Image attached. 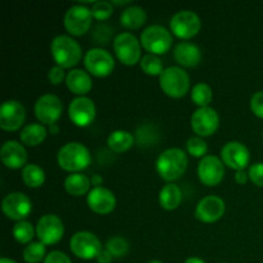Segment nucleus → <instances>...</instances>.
Instances as JSON below:
<instances>
[{"label": "nucleus", "instance_id": "obj_1", "mask_svg": "<svg viewBox=\"0 0 263 263\" xmlns=\"http://www.w3.org/2000/svg\"><path fill=\"white\" fill-rule=\"evenodd\" d=\"M187 168V156L180 148H168L159 154L156 162V170L161 179L171 184L180 179Z\"/></svg>", "mask_w": 263, "mask_h": 263}, {"label": "nucleus", "instance_id": "obj_2", "mask_svg": "<svg viewBox=\"0 0 263 263\" xmlns=\"http://www.w3.org/2000/svg\"><path fill=\"white\" fill-rule=\"evenodd\" d=\"M57 162L62 170L71 174H79L82 170H86L91 163L90 152L84 144L71 141L59 149L57 154Z\"/></svg>", "mask_w": 263, "mask_h": 263}, {"label": "nucleus", "instance_id": "obj_3", "mask_svg": "<svg viewBox=\"0 0 263 263\" xmlns=\"http://www.w3.org/2000/svg\"><path fill=\"white\" fill-rule=\"evenodd\" d=\"M50 53L57 66L63 69L73 68L82 58V49L73 37L67 35H58L50 44Z\"/></svg>", "mask_w": 263, "mask_h": 263}, {"label": "nucleus", "instance_id": "obj_4", "mask_svg": "<svg viewBox=\"0 0 263 263\" xmlns=\"http://www.w3.org/2000/svg\"><path fill=\"white\" fill-rule=\"evenodd\" d=\"M159 86L167 97L180 99L189 91L190 77L181 67H167L159 76Z\"/></svg>", "mask_w": 263, "mask_h": 263}, {"label": "nucleus", "instance_id": "obj_5", "mask_svg": "<svg viewBox=\"0 0 263 263\" xmlns=\"http://www.w3.org/2000/svg\"><path fill=\"white\" fill-rule=\"evenodd\" d=\"M171 32L166 27L159 25H153L146 27L140 35V44L149 54L162 55L166 54L172 46Z\"/></svg>", "mask_w": 263, "mask_h": 263}, {"label": "nucleus", "instance_id": "obj_6", "mask_svg": "<svg viewBox=\"0 0 263 263\" xmlns=\"http://www.w3.org/2000/svg\"><path fill=\"white\" fill-rule=\"evenodd\" d=\"M141 44L130 32L118 33L113 41V50L118 61L125 66H135L141 61Z\"/></svg>", "mask_w": 263, "mask_h": 263}, {"label": "nucleus", "instance_id": "obj_7", "mask_svg": "<svg viewBox=\"0 0 263 263\" xmlns=\"http://www.w3.org/2000/svg\"><path fill=\"white\" fill-rule=\"evenodd\" d=\"M69 249L77 258L90 261L94 258L97 259L103 247L95 234L90 231H79L69 240Z\"/></svg>", "mask_w": 263, "mask_h": 263}, {"label": "nucleus", "instance_id": "obj_8", "mask_svg": "<svg viewBox=\"0 0 263 263\" xmlns=\"http://www.w3.org/2000/svg\"><path fill=\"white\" fill-rule=\"evenodd\" d=\"M84 64L86 71L98 79L109 76L116 66L112 54L102 48H92L87 50L84 57Z\"/></svg>", "mask_w": 263, "mask_h": 263}, {"label": "nucleus", "instance_id": "obj_9", "mask_svg": "<svg viewBox=\"0 0 263 263\" xmlns=\"http://www.w3.org/2000/svg\"><path fill=\"white\" fill-rule=\"evenodd\" d=\"M92 18L94 17L90 8L84 4H76L64 14V28L72 36H82L91 27Z\"/></svg>", "mask_w": 263, "mask_h": 263}, {"label": "nucleus", "instance_id": "obj_10", "mask_svg": "<svg viewBox=\"0 0 263 263\" xmlns=\"http://www.w3.org/2000/svg\"><path fill=\"white\" fill-rule=\"evenodd\" d=\"M171 32L181 40H189L198 35L202 27L199 15L192 10H180L170 21Z\"/></svg>", "mask_w": 263, "mask_h": 263}, {"label": "nucleus", "instance_id": "obj_11", "mask_svg": "<svg viewBox=\"0 0 263 263\" xmlns=\"http://www.w3.org/2000/svg\"><path fill=\"white\" fill-rule=\"evenodd\" d=\"M63 112L61 99L54 94L41 95L35 103V116L41 125H55Z\"/></svg>", "mask_w": 263, "mask_h": 263}, {"label": "nucleus", "instance_id": "obj_12", "mask_svg": "<svg viewBox=\"0 0 263 263\" xmlns=\"http://www.w3.org/2000/svg\"><path fill=\"white\" fill-rule=\"evenodd\" d=\"M64 235L63 221L57 215H44L36 223V236L45 246H54Z\"/></svg>", "mask_w": 263, "mask_h": 263}, {"label": "nucleus", "instance_id": "obj_13", "mask_svg": "<svg viewBox=\"0 0 263 263\" xmlns=\"http://www.w3.org/2000/svg\"><path fill=\"white\" fill-rule=\"evenodd\" d=\"M2 208L4 215L9 220L20 222V221H25V218L30 216L31 211H32V203L26 194L14 192L5 195L2 203Z\"/></svg>", "mask_w": 263, "mask_h": 263}, {"label": "nucleus", "instance_id": "obj_14", "mask_svg": "<svg viewBox=\"0 0 263 263\" xmlns=\"http://www.w3.org/2000/svg\"><path fill=\"white\" fill-rule=\"evenodd\" d=\"M97 116L94 102L87 97H77L69 103L68 117L77 127H87L91 125Z\"/></svg>", "mask_w": 263, "mask_h": 263}, {"label": "nucleus", "instance_id": "obj_15", "mask_svg": "<svg viewBox=\"0 0 263 263\" xmlns=\"http://www.w3.org/2000/svg\"><path fill=\"white\" fill-rule=\"evenodd\" d=\"M192 128L200 138L212 136L220 126V116L213 108H198L192 116Z\"/></svg>", "mask_w": 263, "mask_h": 263}, {"label": "nucleus", "instance_id": "obj_16", "mask_svg": "<svg viewBox=\"0 0 263 263\" xmlns=\"http://www.w3.org/2000/svg\"><path fill=\"white\" fill-rule=\"evenodd\" d=\"M221 161L235 171L246 170L251 161L249 149L240 141H229L221 149Z\"/></svg>", "mask_w": 263, "mask_h": 263}, {"label": "nucleus", "instance_id": "obj_17", "mask_svg": "<svg viewBox=\"0 0 263 263\" xmlns=\"http://www.w3.org/2000/svg\"><path fill=\"white\" fill-rule=\"evenodd\" d=\"M26 120V109L18 100H5L0 107V127L4 131H17Z\"/></svg>", "mask_w": 263, "mask_h": 263}, {"label": "nucleus", "instance_id": "obj_18", "mask_svg": "<svg viewBox=\"0 0 263 263\" xmlns=\"http://www.w3.org/2000/svg\"><path fill=\"white\" fill-rule=\"evenodd\" d=\"M225 176V164L218 157L205 156L198 164V177L205 186H217Z\"/></svg>", "mask_w": 263, "mask_h": 263}, {"label": "nucleus", "instance_id": "obj_19", "mask_svg": "<svg viewBox=\"0 0 263 263\" xmlns=\"http://www.w3.org/2000/svg\"><path fill=\"white\" fill-rule=\"evenodd\" d=\"M226 204L222 198L216 195L204 197L195 208V218L203 223H213L225 215Z\"/></svg>", "mask_w": 263, "mask_h": 263}, {"label": "nucleus", "instance_id": "obj_20", "mask_svg": "<svg viewBox=\"0 0 263 263\" xmlns=\"http://www.w3.org/2000/svg\"><path fill=\"white\" fill-rule=\"evenodd\" d=\"M86 203L90 210L97 215H109L116 208L115 194L109 189L104 186L92 187L87 194Z\"/></svg>", "mask_w": 263, "mask_h": 263}, {"label": "nucleus", "instance_id": "obj_21", "mask_svg": "<svg viewBox=\"0 0 263 263\" xmlns=\"http://www.w3.org/2000/svg\"><path fill=\"white\" fill-rule=\"evenodd\" d=\"M0 158L7 168L20 170L27 166V152L23 144L15 140H8L3 144Z\"/></svg>", "mask_w": 263, "mask_h": 263}, {"label": "nucleus", "instance_id": "obj_22", "mask_svg": "<svg viewBox=\"0 0 263 263\" xmlns=\"http://www.w3.org/2000/svg\"><path fill=\"white\" fill-rule=\"evenodd\" d=\"M175 61L179 66L185 68H194L202 61V51L199 46L189 41H181L175 46L174 50Z\"/></svg>", "mask_w": 263, "mask_h": 263}, {"label": "nucleus", "instance_id": "obj_23", "mask_svg": "<svg viewBox=\"0 0 263 263\" xmlns=\"http://www.w3.org/2000/svg\"><path fill=\"white\" fill-rule=\"evenodd\" d=\"M66 85L72 94L85 97L92 89V80L89 72L82 69H71L67 73Z\"/></svg>", "mask_w": 263, "mask_h": 263}, {"label": "nucleus", "instance_id": "obj_24", "mask_svg": "<svg viewBox=\"0 0 263 263\" xmlns=\"http://www.w3.org/2000/svg\"><path fill=\"white\" fill-rule=\"evenodd\" d=\"M120 22L127 30H139L146 22L145 10L138 5H130L121 13Z\"/></svg>", "mask_w": 263, "mask_h": 263}, {"label": "nucleus", "instance_id": "obj_25", "mask_svg": "<svg viewBox=\"0 0 263 263\" xmlns=\"http://www.w3.org/2000/svg\"><path fill=\"white\" fill-rule=\"evenodd\" d=\"M91 180L82 174H71L64 180V189L72 197H82L90 193Z\"/></svg>", "mask_w": 263, "mask_h": 263}, {"label": "nucleus", "instance_id": "obj_26", "mask_svg": "<svg viewBox=\"0 0 263 263\" xmlns=\"http://www.w3.org/2000/svg\"><path fill=\"white\" fill-rule=\"evenodd\" d=\"M48 130L41 123H30L21 130L20 139L26 146H37L46 139Z\"/></svg>", "mask_w": 263, "mask_h": 263}, {"label": "nucleus", "instance_id": "obj_27", "mask_svg": "<svg viewBox=\"0 0 263 263\" xmlns=\"http://www.w3.org/2000/svg\"><path fill=\"white\" fill-rule=\"evenodd\" d=\"M134 143H135V139L134 135L128 131L125 130H116L113 133H110V135L108 136L107 144L108 148L113 152V153H125L128 149L133 148Z\"/></svg>", "mask_w": 263, "mask_h": 263}, {"label": "nucleus", "instance_id": "obj_28", "mask_svg": "<svg viewBox=\"0 0 263 263\" xmlns=\"http://www.w3.org/2000/svg\"><path fill=\"white\" fill-rule=\"evenodd\" d=\"M182 200V192L177 185L167 184L159 193V204L163 210L174 211L179 208Z\"/></svg>", "mask_w": 263, "mask_h": 263}, {"label": "nucleus", "instance_id": "obj_29", "mask_svg": "<svg viewBox=\"0 0 263 263\" xmlns=\"http://www.w3.org/2000/svg\"><path fill=\"white\" fill-rule=\"evenodd\" d=\"M22 180L26 186L37 189L45 182V172L37 164L30 163L22 168Z\"/></svg>", "mask_w": 263, "mask_h": 263}, {"label": "nucleus", "instance_id": "obj_30", "mask_svg": "<svg viewBox=\"0 0 263 263\" xmlns=\"http://www.w3.org/2000/svg\"><path fill=\"white\" fill-rule=\"evenodd\" d=\"M12 234L17 243L28 246L30 243H32L33 236L36 235V228H33L32 223L28 221H20L13 226Z\"/></svg>", "mask_w": 263, "mask_h": 263}, {"label": "nucleus", "instance_id": "obj_31", "mask_svg": "<svg viewBox=\"0 0 263 263\" xmlns=\"http://www.w3.org/2000/svg\"><path fill=\"white\" fill-rule=\"evenodd\" d=\"M213 99V91L205 82H199L192 89V100L199 108L210 107Z\"/></svg>", "mask_w": 263, "mask_h": 263}, {"label": "nucleus", "instance_id": "obj_32", "mask_svg": "<svg viewBox=\"0 0 263 263\" xmlns=\"http://www.w3.org/2000/svg\"><path fill=\"white\" fill-rule=\"evenodd\" d=\"M46 246L41 241H32L23 249V259L26 263H40L46 258Z\"/></svg>", "mask_w": 263, "mask_h": 263}, {"label": "nucleus", "instance_id": "obj_33", "mask_svg": "<svg viewBox=\"0 0 263 263\" xmlns=\"http://www.w3.org/2000/svg\"><path fill=\"white\" fill-rule=\"evenodd\" d=\"M140 68L148 76H161L164 71L163 63L158 55L154 54H145L140 61Z\"/></svg>", "mask_w": 263, "mask_h": 263}, {"label": "nucleus", "instance_id": "obj_34", "mask_svg": "<svg viewBox=\"0 0 263 263\" xmlns=\"http://www.w3.org/2000/svg\"><path fill=\"white\" fill-rule=\"evenodd\" d=\"M105 249L112 254L116 258H120V257H123L127 254L128 249H130V246H128L127 240L122 236H113L105 244Z\"/></svg>", "mask_w": 263, "mask_h": 263}, {"label": "nucleus", "instance_id": "obj_35", "mask_svg": "<svg viewBox=\"0 0 263 263\" xmlns=\"http://www.w3.org/2000/svg\"><path fill=\"white\" fill-rule=\"evenodd\" d=\"M186 151L192 157H195V158H204L207 156L208 145L205 143V140H203V138H200V136H193V138H190L187 140Z\"/></svg>", "mask_w": 263, "mask_h": 263}, {"label": "nucleus", "instance_id": "obj_36", "mask_svg": "<svg viewBox=\"0 0 263 263\" xmlns=\"http://www.w3.org/2000/svg\"><path fill=\"white\" fill-rule=\"evenodd\" d=\"M90 9L97 21H105L113 14V4L109 2H95Z\"/></svg>", "mask_w": 263, "mask_h": 263}, {"label": "nucleus", "instance_id": "obj_37", "mask_svg": "<svg viewBox=\"0 0 263 263\" xmlns=\"http://www.w3.org/2000/svg\"><path fill=\"white\" fill-rule=\"evenodd\" d=\"M249 180L257 186L263 187V162H258L249 167L248 170Z\"/></svg>", "mask_w": 263, "mask_h": 263}, {"label": "nucleus", "instance_id": "obj_38", "mask_svg": "<svg viewBox=\"0 0 263 263\" xmlns=\"http://www.w3.org/2000/svg\"><path fill=\"white\" fill-rule=\"evenodd\" d=\"M251 109L254 116L263 120V91L254 92L251 99Z\"/></svg>", "mask_w": 263, "mask_h": 263}, {"label": "nucleus", "instance_id": "obj_39", "mask_svg": "<svg viewBox=\"0 0 263 263\" xmlns=\"http://www.w3.org/2000/svg\"><path fill=\"white\" fill-rule=\"evenodd\" d=\"M66 73H64V69L59 66H54L49 69L48 72V80L51 85H59L63 82V80H66Z\"/></svg>", "mask_w": 263, "mask_h": 263}, {"label": "nucleus", "instance_id": "obj_40", "mask_svg": "<svg viewBox=\"0 0 263 263\" xmlns=\"http://www.w3.org/2000/svg\"><path fill=\"white\" fill-rule=\"evenodd\" d=\"M44 263H72L66 253L59 251H53L46 256Z\"/></svg>", "mask_w": 263, "mask_h": 263}, {"label": "nucleus", "instance_id": "obj_41", "mask_svg": "<svg viewBox=\"0 0 263 263\" xmlns=\"http://www.w3.org/2000/svg\"><path fill=\"white\" fill-rule=\"evenodd\" d=\"M113 258H115V257H113L112 254H110L109 252L104 248V249H102V252H100L99 254H98L97 261H98V263H112Z\"/></svg>", "mask_w": 263, "mask_h": 263}, {"label": "nucleus", "instance_id": "obj_42", "mask_svg": "<svg viewBox=\"0 0 263 263\" xmlns=\"http://www.w3.org/2000/svg\"><path fill=\"white\" fill-rule=\"evenodd\" d=\"M234 179H235V181L238 182V184L244 185V184H247V181L249 180V175L246 170H241V171L235 172V176H234Z\"/></svg>", "mask_w": 263, "mask_h": 263}, {"label": "nucleus", "instance_id": "obj_43", "mask_svg": "<svg viewBox=\"0 0 263 263\" xmlns=\"http://www.w3.org/2000/svg\"><path fill=\"white\" fill-rule=\"evenodd\" d=\"M91 184L94 185V187L100 186V185L103 184V177H100L99 175H94V176L91 177Z\"/></svg>", "mask_w": 263, "mask_h": 263}, {"label": "nucleus", "instance_id": "obj_44", "mask_svg": "<svg viewBox=\"0 0 263 263\" xmlns=\"http://www.w3.org/2000/svg\"><path fill=\"white\" fill-rule=\"evenodd\" d=\"M184 263H205L202 258L199 257H189Z\"/></svg>", "mask_w": 263, "mask_h": 263}, {"label": "nucleus", "instance_id": "obj_45", "mask_svg": "<svg viewBox=\"0 0 263 263\" xmlns=\"http://www.w3.org/2000/svg\"><path fill=\"white\" fill-rule=\"evenodd\" d=\"M58 131H59V127H58V125H51V126H49V133L50 134H53V135H55V134H58Z\"/></svg>", "mask_w": 263, "mask_h": 263}, {"label": "nucleus", "instance_id": "obj_46", "mask_svg": "<svg viewBox=\"0 0 263 263\" xmlns=\"http://www.w3.org/2000/svg\"><path fill=\"white\" fill-rule=\"evenodd\" d=\"M0 263H17V262L13 261V259L10 258H7V257H3V258L0 259Z\"/></svg>", "mask_w": 263, "mask_h": 263}, {"label": "nucleus", "instance_id": "obj_47", "mask_svg": "<svg viewBox=\"0 0 263 263\" xmlns=\"http://www.w3.org/2000/svg\"><path fill=\"white\" fill-rule=\"evenodd\" d=\"M113 5H127L130 4V2L128 0H126V2H112Z\"/></svg>", "mask_w": 263, "mask_h": 263}, {"label": "nucleus", "instance_id": "obj_48", "mask_svg": "<svg viewBox=\"0 0 263 263\" xmlns=\"http://www.w3.org/2000/svg\"><path fill=\"white\" fill-rule=\"evenodd\" d=\"M148 263H163V262L158 261V259H153V261H151V262H148Z\"/></svg>", "mask_w": 263, "mask_h": 263}, {"label": "nucleus", "instance_id": "obj_49", "mask_svg": "<svg viewBox=\"0 0 263 263\" xmlns=\"http://www.w3.org/2000/svg\"><path fill=\"white\" fill-rule=\"evenodd\" d=\"M262 139H263V133H262Z\"/></svg>", "mask_w": 263, "mask_h": 263}]
</instances>
